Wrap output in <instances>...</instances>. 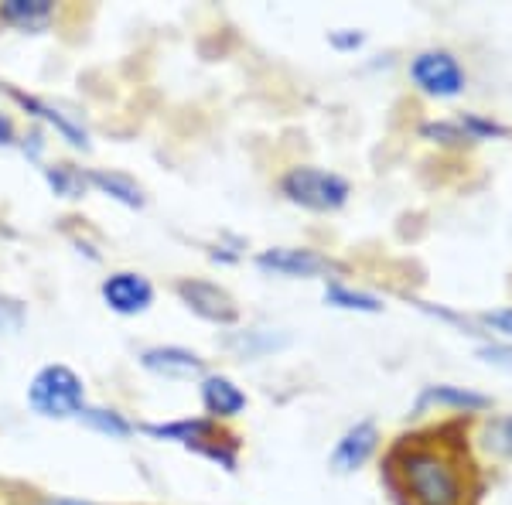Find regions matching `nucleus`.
<instances>
[{"label":"nucleus","mask_w":512,"mask_h":505,"mask_svg":"<svg viewBox=\"0 0 512 505\" xmlns=\"http://www.w3.org/2000/svg\"><path fill=\"white\" fill-rule=\"evenodd\" d=\"M403 478L410 485L417 505H461L465 488H461L458 471L448 458L434 451H410L403 458Z\"/></svg>","instance_id":"1"},{"label":"nucleus","mask_w":512,"mask_h":505,"mask_svg":"<svg viewBox=\"0 0 512 505\" xmlns=\"http://www.w3.org/2000/svg\"><path fill=\"white\" fill-rule=\"evenodd\" d=\"M31 410L48 420H69L86 410V386H82L79 372L52 362V366L38 369L28 386Z\"/></svg>","instance_id":"2"},{"label":"nucleus","mask_w":512,"mask_h":505,"mask_svg":"<svg viewBox=\"0 0 512 505\" xmlns=\"http://www.w3.org/2000/svg\"><path fill=\"white\" fill-rule=\"evenodd\" d=\"M280 192L287 202L301 205L308 212H338L352 195V185L335 171L321 168H291L280 178Z\"/></svg>","instance_id":"3"},{"label":"nucleus","mask_w":512,"mask_h":505,"mask_svg":"<svg viewBox=\"0 0 512 505\" xmlns=\"http://www.w3.org/2000/svg\"><path fill=\"white\" fill-rule=\"evenodd\" d=\"M410 79L417 82L420 93L437 96V99L458 96L468 82L461 62L454 59L451 52H441V48H434V52H420L417 59L410 62Z\"/></svg>","instance_id":"4"},{"label":"nucleus","mask_w":512,"mask_h":505,"mask_svg":"<svg viewBox=\"0 0 512 505\" xmlns=\"http://www.w3.org/2000/svg\"><path fill=\"white\" fill-rule=\"evenodd\" d=\"M103 304L120 318H137L154 304V284L137 270H117L99 284Z\"/></svg>","instance_id":"5"},{"label":"nucleus","mask_w":512,"mask_h":505,"mask_svg":"<svg viewBox=\"0 0 512 505\" xmlns=\"http://www.w3.org/2000/svg\"><path fill=\"white\" fill-rule=\"evenodd\" d=\"M256 267L263 273H274V277H291V280H311L335 273L338 267L328 256L315 250H297V246H274V250H263L256 256Z\"/></svg>","instance_id":"6"},{"label":"nucleus","mask_w":512,"mask_h":505,"mask_svg":"<svg viewBox=\"0 0 512 505\" xmlns=\"http://www.w3.org/2000/svg\"><path fill=\"white\" fill-rule=\"evenodd\" d=\"M178 297L185 301L188 311L198 314L202 321H212V325H233L239 318L233 294L222 291L219 284H209V280H181Z\"/></svg>","instance_id":"7"},{"label":"nucleus","mask_w":512,"mask_h":505,"mask_svg":"<svg viewBox=\"0 0 512 505\" xmlns=\"http://www.w3.org/2000/svg\"><path fill=\"white\" fill-rule=\"evenodd\" d=\"M376 444H379V430L373 420H362V424L349 427L332 451V468L338 475H349V471L362 468L369 458H373Z\"/></svg>","instance_id":"8"},{"label":"nucleus","mask_w":512,"mask_h":505,"mask_svg":"<svg viewBox=\"0 0 512 505\" xmlns=\"http://www.w3.org/2000/svg\"><path fill=\"white\" fill-rule=\"evenodd\" d=\"M140 366L168 379H192L205 372V359L192 349H181V345H154V349L140 355Z\"/></svg>","instance_id":"9"},{"label":"nucleus","mask_w":512,"mask_h":505,"mask_svg":"<svg viewBox=\"0 0 512 505\" xmlns=\"http://www.w3.org/2000/svg\"><path fill=\"white\" fill-rule=\"evenodd\" d=\"M202 407L219 420L239 417L246 410V393L229 376H205L202 379Z\"/></svg>","instance_id":"10"},{"label":"nucleus","mask_w":512,"mask_h":505,"mask_svg":"<svg viewBox=\"0 0 512 505\" xmlns=\"http://www.w3.org/2000/svg\"><path fill=\"white\" fill-rule=\"evenodd\" d=\"M427 407H451V410H489L492 400L482 393H472V389H461V386H427L417 400V413H424Z\"/></svg>","instance_id":"11"},{"label":"nucleus","mask_w":512,"mask_h":505,"mask_svg":"<svg viewBox=\"0 0 512 505\" xmlns=\"http://www.w3.org/2000/svg\"><path fill=\"white\" fill-rule=\"evenodd\" d=\"M52 14H55L52 0H7V4H0V21L21 31L45 28L52 21Z\"/></svg>","instance_id":"12"},{"label":"nucleus","mask_w":512,"mask_h":505,"mask_svg":"<svg viewBox=\"0 0 512 505\" xmlns=\"http://www.w3.org/2000/svg\"><path fill=\"white\" fill-rule=\"evenodd\" d=\"M144 434H151L154 441H178L188 447H202L212 441V424L209 420H171V424H144Z\"/></svg>","instance_id":"13"},{"label":"nucleus","mask_w":512,"mask_h":505,"mask_svg":"<svg viewBox=\"0 0 512 505\" xmlns=\"http://www.w3.org/2000/svg\"><path fill=\"white\" fill-rule=\"evenodd\" d=\"M86 178L89 185L99 188L103 195H110L113 202L127 205V209H144V188L130 175H120V171H89Z\"/></svg>","instance_id":"14"},{"label":"nucleus","mask_w":512,"mask_h":505,"mask_svg":"<svg viewBox=\"0 0 512 505\" xmlns=\"http://www.w3.org/2000/svg\"><path fill=\"white\" fill-rule=\"evenodd\" d=\"M14 99H18V103L24 106V110L35 113V117H41V120L52 123V127L59 130V134H62L65 140H69L72 147H82V151H86V147H89V134L79 127V123H72L69 117H65L62 110H55V106L41 103V99H35V96H24V93H18V89H14Z\"/></svg>","instance_id":"15"},{"label":"nucleus","mask_w":512,"mask_h":505,"mask_svg":"<svg viewBox=\"0 0 512 505\" xmlns=\"http://www.w3.org/2000/svg\"><path fill=\"white\" fill-rule=\"evenodd\" d=\"M325 304L342 308V311H362V314H379V311H383V301H379L376 294L352 291V287H345V284H328L325 287Z\"/></svg>","instance_id":"16"},{"label":"nucleus","mask_w":512,"mask_h":505,"mask_svg":"<svg viewBox=\"0 0 512 505\" xmlns=\"http://www.w3.org/2000/svg\"><path fill=\"white\" fill-rule=\"evenodd\" d=\"M79 420H82L86 427L99 430V434L117 437V441H127V437L137 430L127 417H123V413H117V410H103V407H86V410L79 413Z\"/></svg>","instance_id":"17"},{"label":"nucleus","mask_w":512,"mask_h":505,"mask_svg":"<svg viewBox=\"0 0 512 505\" xmlns=\"http://www.w3.org/2000/svg\"><path fill=\"white\" fill-rule=\"evenodd\" d=\"M45 178L52 185V192L62 198H82V192L89 188V178L72 164H52V168H45Z\"/></svg>","instance_id":"18"},{"label":"nucleus","mask_w":512,"mask_h":505,"mask_svg":"<svg viewBox=\"0 0 512 505\" xmlns=\"http://www.w3.org/2000/svg\"><path fill=\"white\" fill-rule=\"evenodd\" d=\"M458 127L465 130L468 140H492V137H509V127H502V123H495V120H485V117H475V113H465V117L458 120Z\"/></svg>","instance_id":"19"},{"label":"nucleus","mask_w":512,"mask_h":505,"mask_svg":"<svg viewBox=\"0 0 512 505\" xmlns=\"http://www.w3.org/2000/svg\"><path fill=\"white\" fill-rule=\"evenodd\" d=\"M420 134L427 140H437V144H468V134L458 127V123H424L420 127Z\"/></svg>","instance_id":"20"},{"label":"nucleus","mask_w":512,"mask_h":505,"mask_svg":"<svg viewBox=\"0 0 512 505\" xmlns=\"http://www.w3.org/2000/svg\"><path fill=\"white\" fill-rule=\"evenodd\" d=\"M485 437H489V447L499 454H512V417H499L492 420L489 430H485Z\"/></svg>","instance_id":"21"},{"label":"nucleus","mask_w":512,"mask_h":505,"mask_svg":"<svg viewBox=\"0 0 512 505\" xmlns=\"http://www.w3.org/2000/svg\"><path fill=\"white\" fill-rule=\"evenodd\" d=\"M362 41H366V35H362V31H352V28H338L328 35V45L338 48V52H355V48H362Z\"/></svg>","instance_id":"22"},{"label":"nucleus","mask_w":512,"mask_h":505,"mask_svg":"<svg viewBox=\"0 0 512 505\" xmlns=\"http://www.w3.org/2000/svg\"><path fill=\"white\" fill-rule=\"evenodd\" d=\"M482 321L489 328H495L499 335H506L512 338V308H502V311H489V314H482Z\"/></svg>","instance_id":"23"},{"label":"nucleus","mask_w":512,"mask_h":505,"mask_svg":"<svg viewBox=\"0 0 512 505\" xmlns=\"http://www.w3.org/2000/svg\"><path fill=\"white\" fill-rule=\"evenodd\" d=\"M0 144H14V123L4 113H0Z\"/></svg>","instance_id":"24"},{"label":"nucleus","mask_w":512,"mask_h":505,"mask_svg":"<svg viewBox=\"0 0 512 505\" xmlns=\"http://www.w3.org/2000/svg\"><path fill=\"white\" fill-rule=\"evenodd\" d=\"M482 355L489 362H506V366H512V352L509 349H482Z\"/></svg>","instance_id":"25"},{"label":"nucleus","mask_w":512,"mask_h":505,"mask_svg":"<svg viewBox=\"0 0 512 505\" xmlns=\"http://www.w3.org/2000/svg\"><path fill=\"white\" fill-rule=\"evenodd\" d=\"M41 505H86V502H76V499H45Z\"/></svg>","instance_id":"26"}]
</instances>
